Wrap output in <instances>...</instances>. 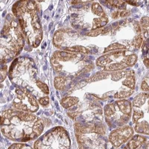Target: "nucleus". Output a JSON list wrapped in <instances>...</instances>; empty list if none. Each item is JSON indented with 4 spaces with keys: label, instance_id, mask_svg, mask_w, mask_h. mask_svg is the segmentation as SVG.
Masks as SVG:
<instances>
[{
    "label": "nucleus",
    "instance_id": "nucleus-7",
    "mask_svg": "<svg viewBox=\"0 0 149 149\" xmlns=\"http://www.w3.org/2000/svg\"><path fill=\"white\" fill-rule=\"evenodd\" d=\"M80 144L79 149H115L112 144H109L105 140L97 139L92 140L86 138L85 136L80 135L78 138Z\"/></svg>",
    "mask_w": 149,
    "mask_h": 149
},
{
    "label": "nucleus",
    "instance_id": "nucleus-4",
    "mask_svg": "<svg viewBox=\"0 0 149 149\" xmlns=\"http://www.w3.org/2000/svg\"><path fill=\"white\" fill-rule=\"evenodd\" d=\"M136 60V54L128 51H121L101 57L97 61V65L104 67L105 70L113 71L132 66Z\"/></svg>",
    "mask_w": 149,
    "mask_h": 149
},
{
    "label": "nucleus",
    "instance_id": "nucleus-14",
    "mask_svg": "<svg viewBox=\"0 0 149 149\" xmlns=\"http://www.w3.org/2000/svg\"><path fill=\"white\" fill-rule=\"evenodd\" d=\"M144 63H145L146 66L148 68H149V58H146V59H144Z\"/></svg>",
    "mask_w": 149,
    "mask_h": 149
},
{
    "label": "nucleus",
    "instance_id": "nucleus-13",
    "mask_svg": "<svg viewBox=\"0 0 149 149\" xmlns=\"http://www.w3.org/2000/svg\"><path fill=\"white\" fill-rule=\"evenodd\" d=\"M40 102L42 105L45 106L47 104H48L49 103V98L48 97H42L40 99Z\"/></svg>",
    "mask_w": 149,
    "mask_h": 149
},
{
    "label": "nucleus",
    "instance_id": "nucleus-12",
    "mask_svg": "<svg viewBox=\"0 0 149 149\" xmlns=\"http://www.w3.org/2000/svg\"><path fill=\"white\" fill-rule=\"evenodd\" d=\"M24 144L22 143H15L12 144L9 148L8 149H20Z\"/></svg>",
    "mask_w": 149,
    "mask_h": 149
},
{
    "label": "nucleus",
    "instance_id": "nucleus-9",
    "mask_svg": "<svg viewBox=\"0 0 149 149\" xmlns=\"http://www.w3.org/2000/svg\"><path fill=\"white\" fill-rule=\"evenodd\" d=\"M141 26L143 29L144 37L149 39V17H144L141 20Z\"/></svg>",
    "mask_w": 149,
    "mask_h": 149
},
{
    "label": "nucleus",
    "instance_id": "nucleus-6",
    "mask_svg": "<svg viewBox=\"0 0 149 149\" xmlns=\"http://www.w3.org/2000/svg\"><path fill=\"white\" fill-rule=\"evenodd\" d=\"M134 131L131 127L126 126L111 132L109 136V141L115 147H118L125 143L133 135Z\"/></svg>",
    "mask_w": 149,
    "mask_h": 149
},
{
    "label": "nucleus",
    "instance_id": "nucleus-11",
    "mask_svg": "<svg viewBox=\"0 0 149 149\" xmlns=\"http://www.w3.org/2000/svg\"><path fill=\"white\" fill-rule=\"evenodd\" d=\"M141 89L145 91H149V73L145 77L142 82Z\"/></svg>",
    "mask_w": 149,
    "mask_h": 149
},
{
    "label": "nucleus",
    "instance_id": "nucleus-16",
    "mask_svg": "<svg viewBox=\"0 0 149 149\" xmlns=\"http://www.w3.org/2000/svg\"><path fill=\"white\" fill-rule=\"evenodd\" d=\"M123 149H127L126 148H123Z\"/></svg>",
    "mask_w": 149,
    "mask_h": 149
},
{
    "label": "nucleus",
    "instance_id": "nucleus-15",
    "mask_svg": "<svg viewBox=\"0 0 149 149\" xmlns=\"http://www.w3.org/2000/svg\"><path fill=\"white\" fill-rule=\"evenodd\" d=\"M20 149H32V148L31 147H29L28 146L26 145V144H23V147Z\"/></svg>",
    "mask_w": 149,
    "mask_h": 149
},
{
    "label": "nucleus",
    "instance_id": "nucleus-1",
    "mask_svg": "<svg viewBox=\"0 0 149 149\" xmlns=\"http://www.w3.org/2000/svg\"><path fill=\"white\" fill-rule=\"evenodd\" d=\"M1 129L9 139L26 142L36 139L43 131L41 119L30 113L8 110L1 118Z\"/></svg>",
    "mask_w": 149,
    "mask_h": 149
},
{
    "label": "nucleus",
    "instance_id": "nucleus-10",
    "mask_svg": "<svg viewBox=\"0 0 149 149\" xmlns=\"http://www.w3.org/2000/svg\"><path fill=\"white\" fill-rule=\"evenodd\" d=\"M78 101V99L76 97H69L66 98V99H64L62 102V105H63L65 107H69L77 103Z\"/></svg>",
    "mask_w": 149,
    "mask_h": 149
},
{
    "label": "nucleus",
    "instance_id": "nucleus-2",
    "mask_svg": "<svg viewBox=\"0 0 149 149\" xmlns=\"http://www.w3.org/2000/svg\"><path fill=\"white\" fill-rule=\"evenodd\" d=\"M132 121L135 131L149 135V93H141L133 102Z\"/></svg>",
    "mask_w": 149,
    "mask_h": 149
},
{
    "label": "nucleus",
    "instance_id": "nucleus-5",
    "mask_svg": "<svg viewBox=\"0 0 149 149\" xmlns=\"http://www.w3.org/2000/svg\"><path fill=\"white\" fill-rule=\"evenodd\" d=\"M17 97L15 100L14 106L19 110L26 111H36L38 109L35 99L25 90L17 91Z\"/></svg>",
    "mask_w": 149,
    "mask_h": 149
},
{
    "label": "nucleus",
    "instance_id": "nucleus-8",
    "mask_svg": "<svg viewBox=\"0 0 149 149\" xmlns=\"http://www.w3.org/2000/svg\"><path fill=\"white\" fill-rule=\"evenodd\" d=\"M146 141V138L143 136L136 135L130 141L128 147L131 149H136L139 146L142 144Z\"/></svg>",
    "mask_w": 149,
    "mask_h": 149
},
{
    "label": "nucleus",
    "instance_id": "nucleus-3",
    "mask_svg": "<svg viewBox=\"0 0 149 149\" xmlns=\"http://www.w3.org/2000/svg\"><path fill=\"white\" fill-rule=\"evenodd\" d=\"M35 149H70V141L66 131L61 127L56 128L36 141Z\"/></svg>",
    "mask_w": 149,
    "mask_h": 149
}]
</instances>
